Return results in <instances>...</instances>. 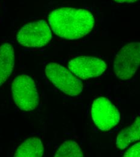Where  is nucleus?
<instances>
[{"label": "nucleus", "instance_id": "nucleus-11", "mask_svg": "<svg viewBox=\"0 0 140 157\" xmlns=\"http://www.w3.org/2000/svg\"><path fill=\"white\" fill-rule=\"evenodd\" d=\"M84 156L79 145L75 141H65L55 153V157H82Z\"/></svg>", "mask_w": 140, "mask_h": 157}, {"label": "nucleus", "instance_id": "nucleus-13", "mask_svg": "<svg viewBox=\"0 0 140 157\" xmlns=\"http://www.w3.org/2000/svg\"><path fill=\"white\" fill-rule=\"evenodd\" d=\"M115 2L120 4H124V3H132L135 2L138 0H113Z\"/></svg>", "mask_w": 140, "mask_h": 157}, {"label": "nucleus", "instance_id": "nucleus-2", "mask_svg": "<svg viewBox=\"0 0 140 157\" xmlns=\"http://www.w3.org/2000/svg\"><path fill=\"white\" fill-rule=\"evenodd\" d=\"M140 67V42L129 43L120 48L114 61L115 76L121 80L132 78Z\"/></svg>", "mask_w": 140, "mask_h": 157}, {"label": "nucleus", "instance_id": "nucleus-5", "mask_svg": "<svg viewBox=\"0 0 140 157\" xmlns=\"http://www.w3.org/2000/svg\"><path fill=\"white\" fill-rule=\"evenodd\" d=\"M52 38L49 25L45 20L27 24L18 32L17 39L21 45L28 48L42 47Z\"/></svg>", "mask_w": 140, "mask_h": 157}, {"label": "nucleus", "instance_id": "nucleus-7", "mask_svg": "<svg viewBox=\"0 0 140 157\" xmlns=\"http://www.w3.org/2000/svg\"><path fill=\"white\" fill-rule=\"evenodd\" d=\"M68 66L77 78L84 80L99 77L107 68L104 60L91 56L77 57L71 60Z\"/></svg>", "mask_w": 140, "mask_h": 157}, {"label": "nucleus", "instance_id": "nucleus-10", "mask_svg": "<svg viewBox=\"0 0 140 157\" xmlns=\"http://www.w3.org/2000/svg\"><path fill=\"white\" fill-rule=\"evenodd\" d=\"M44 147L40 138L32 137L24 141L14 154L16 157H41L44 155Z\"/></svg>", "mask_w": 140, "mask_h": 157}, {"label": "nucleus", "instance_id": "nucleus-8", "mask_svg": "<svg viewBox=\"0 0 140 157\" xmlns=\"http://www.w3.org/2000/svg\"><path fill=\"white\" fill-rule=\"evenodd\" d=\"M15 65V53L13 46L5 43L0 46V86L11 75Z\"/></svg>", "mask_w": 140, "mask_h": 157}, {"label": "nucleus", "instance_id": "nucleus-3", "mask_svg": "<svg viewBox=\"0 0 140 157\" xmlns=\"http://www.w3.org/2000/svg\"><path fill=\"white\" fill-rule=\"evenodd\" d=\"M11 89L15 103L21 111H33L39 105L40 96L35 82L28 75L15 78Z\"/></svg>", "mask_w": 140, "mask_h": 157}, {"label": "nucleus", "instance_id": "nucleus-4", "mask_svg": "<svg viewBox=\"0 0 140 157\" xmlns=\"http://www.w3.org/2000/svg\"><path fill=\"white\" fill-rule=\"evenodd\" d=\"M45 72L48 80L63 93L70 96H76L83 91V85L80 79L60 64L49 63Z\"/></svg>", "mask_w": 140, "mask_h": 157}, {"label": "nucleus", "instance_id": "nucleus-6", "mask_svg": "<svg viewBox=\"0 0 140 157\" xmlns=\"http://www.w3.org/2000/svg\"><path fill=\"white\" fill-rule=\"evenodd\" d=\"M91 116L96 126L102 131H108L120 121V114L115 106L106 98H96L92 106Z\"/></svg>", "mask_w": 140, "mask_h": 157}, {"label": "nucleus", "instance_id": "nucleus-9", "mask_svg": "<svg viewBox=\"0 0 140 157\" xmlns=\"http://www.w3.org/2000/svg\"><path fill=\"white\" fill-rule=\"evenodd\" d=\"M138 140H140V117L136 118L132 124L120 131L117 138L116 146L118 149L123 150Z\"/></svg>", "mask_w": 140, "mask_h": 157}, {"label": "nucleus", "instance_id": "nucleus-1", "mask_svg": "<svg viewBox=\"0 0 140 157\" xmlns=\"http://www.w3.org/2000/svg\"><path fill=\"white\" fill-rule=\"evenodd\" d=\"M51 29L61 38L76 40L82 38L93 29L95 20L88 10L62 7L52 11L48 16Z\"/></svg>", "mask_w": 140, "mask_h": 157}, {"label": "nucleus", "instance_id": "nucleus-12", "mask_svg": "<svg viewBox=\"0 0 140 157\" xmlns=\"http://www.w3.org/2000/svg\"><path fill=\"white\" fill-rule=\"evenodd\" d=\"M124 157H140V142H138L131 147L124 153Z\"/></svg>", "mask_w": 140, "mask_h": 157}]
</instances>
